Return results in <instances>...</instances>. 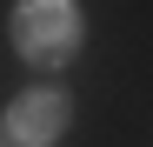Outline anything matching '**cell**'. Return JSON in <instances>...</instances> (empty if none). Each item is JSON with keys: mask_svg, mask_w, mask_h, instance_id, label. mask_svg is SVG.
Listing matches in <instances>:
<instances>
[{"mask_svg": "<svg viewBox=\"0 0 153 147\" xmlns=\"http://www.w3.org/2000/svg\"><path fill=\"white\" fill-rule=\"evenodd\" d=\"M67 114H73V100H67L60 87H27V94L7 107V134H13L20 147H53V140L67 134Z\"/></svg>", "mask_w": 153, "mask_h": 147, "instance_id": "2", "label": "cell"}, {"mask_svg": "<svg viewBox=\"0 0 153 147\" xmlns=\"http://www.w3.org/2000/svg\"><path fill=\"white\" fill-rule=\"evenodd\" d=\"M73 40H80V14L67 0H27V7H13V47H20L27 67H60L73 54Z\"/></svg>", "mask_w": 153, "mask_h": 147, "instance_id": "1", "label": "cell"}]
</instances>
